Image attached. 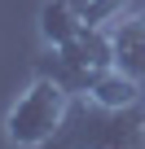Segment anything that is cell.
<instances>
[{
	"label": "cell",
	"instance_id": "1",
	"mask_svg": "<svg viewBox=\"0 0 145 149\" xmlns=\"http://www.w3.org/2000/svg\"><path fill=\"white\" fill-rule=\"evenodd\" d=\"M70 101H75V97H70L57 79L35 74V79L18 92V101L9 105V114H5V136H9V145H13V149H35V145H44V140L66 123Z\"/></svg>",
	"mask_w": 145,
	"mask_h": 149
},
{
	"label": "cell",
	"instance_id": "2",
	"mask_svg": "<svg viewBox=\"0 0 145 149\" xmlns=\"http://www.w3.org/2000/svg\"><path fill=\"white\" fill-rule=\"evenodd\" d=\"M110 66H114L110 31H106V26H88V22H84V31L70 40V44L48 48V61H44V70H40V74L57 79L70 97H88L92 79H97L101 70H110Z\"/></svg>",
	"mask_w": 145,
	"mask_h": 149
},
{
	"label": "cell",
	"instance_id": "3",
	"mask_svg": "<svg viewBox=\"0 0 145 149\" xmlns=\"http://www.w3.org/2000/svg\"><path fill=\"white\" fill-rule=\"evenodd\" d=\"M106 31H110L114 66L145 84V13H119Z\"/></svg>",
	"mask_w": 145,
	"mask_h": 149
},
{
	"label": "cell",
	"instance_id": "4",
	"mask_svg": "<svg viewBox=\"0 0 145 149\" xmlns=\"http://www.w3.org/2000/svg\"><path fill=\"white\" fill-rule=\"evenodd\" d=\"M141 97H145V84L132 79V74H123L119 66L101 70L97 79H92V88H88V101L101 105V110H136Z\"/></svg>",
	"mask_w": 145,
	"mask_h": 149
},
{
	"label": "cell",
	"instance_id": "5",
	"mask_svg": "<svg viewBox=\"0 0 145 149\" xmlns=\"http://www.w3.org/2000/svg\"><path fill=\"white\" fill-rule=\"evenodd\" d=\"M84 31V9H79V0H44L40 5V40L48 48H62L70 44Z\"/></svg>",
	"mask_w": 145,
	"mask_h": 149
},
{
	"label": "cell",
	"instance_id": "6",
	"mask_svg": "<svg viewBox=\"0 0 145 149\" xmlns=\"http://www.w3.org/2000/svg\"><path fill=\"white\" fill-rule=\"evenodd\" d=\"M123 5H127V0H88V5H84V22L88 26H110L123 13Z\"/></svg>",
	"mask_w": 145,
	"mask_h": 149
},
{
	"label": "cell",
	"instance_id": "7",
	"mask_svg": "<svg viewBox=\"0 0 145 149\" xmlns=\"http://www.w3.org/2000/svg\"><path fill=\"white\" fill-rule=\"evenodd\" d=\"M84 5H88V0H79V9H84Z\"/></svg>",
	"mask_w": 145,
	"mask_h": 149
}]
</instances>
